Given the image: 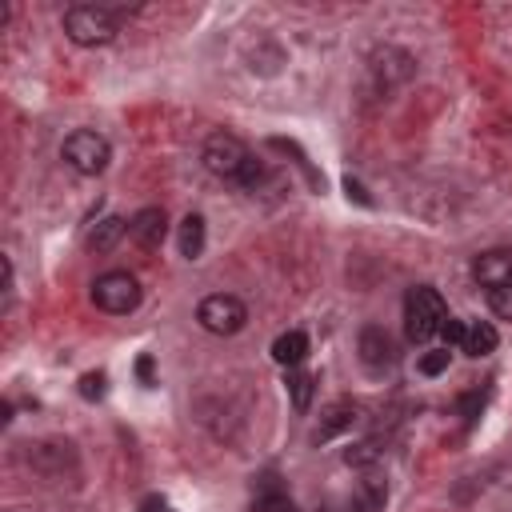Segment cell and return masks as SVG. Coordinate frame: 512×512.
I'll return each instance as SVG.
<instances>
[{
	"instance_id": "1",
	"label": "cell",
	"mask_w": 512,
	"mask_h": 512,
	"mask_svg": "<svg viewBox=\"0 0 512 512\" xmlns=\"http://www.w3.org/2000/svg\"><path fill=\"white\" fill-rule=\"evenodd\" d=\"M444 324H448L444 296L436 288H428V284L408 288V296H404V332H408V340L412 344H424V340L440 336Z\"/></svg>"
},
{
	"instance_id": "2",
	"label": "cell",
	"mask_w": 512,
	"mask_h": 512,
	"mask_svg": "<svg viewBox=\"0 0 512 512\" xmlns=\"http://www.w3.org/2000/svg\"><path fill=\"white\" fill-rule=\"evenodd\" d=\"M120 28V16L104 4H72L64 12V32L72 44L80 48H96V44H108Z\"/></svg>"
},
{
	"instance_id": "3",
	"label": "cell",
	"mask_w": 512,
	"mask_h": 512,
	"mask_svg": "<svg viewBox=\"0 0 512 512\" xmlns=\"http://www.w3.org/2000/svg\"><path fill=\"white\" fill-rule=\"evenodd\" d=\"M60 156H64V164L76 168L80 176H96V172L108 168L112 148H108V140H104L100 132H92V128H76V132L60 144Z\"/></svg>"
},
{
	"instance_id": "4",
	"label": "cell",
	"mask_w": 512,
	"mask_h": 512,
	"mask_svg": "<svg viewBox=\"0 0 512 512\" xmlns=\"http://www.w3.org/2000/svg\"><path fill=\"white\" fill-rule=\"evenodd\" d=\"M248 156H252V152H248L244 140L232 136V132H212V136L204 140V148H200L204 168H208L212 176H220V180H240Z\"/></svg>"
},
{
	"instance_id": "5",
	"label": "cell",
	"mask_w": 512,
	"mask_h": 512,
	"mask_svg": "<svg viewBox=\"0 0 512 512\" xmlns=\"http://www.w3.org/2000/svg\"><path fill=\"white\" fill-rule=\"evenodd\" d=\"M92 300H96V308H104L112 316H124V312H132L140 304V280L132 272H120V268L104 272L92 284Z\"/></svg>"
},
{
	"instance_id": "6",
	"label": "cell",
	"mask_w": 512,
	"mask_h": 512,
	"mask_svg": "<svg viewBox=\"0 0 512 512\" xmlns=\"http://www.w3.org/2000/svg\"><path fill=\"white\" fill-rule=\"evenodd\" d=\"M196 320H200L212 336H232V332H240V328L248 324V308H244L236 296L216 292V296H204V300H200Z\"/></svg>"
},
{
	"instance_id": "7",
	"label": "cell",
	"mask_w": 512,
	"mask_h": 512,
	"mask_svg": "<svg viewBox=\"0 0 512 512\" xmlns=\"http://www.w3.org/2000/svg\"><path fill=\"white\" fill-rule=\"evenodd\" d=\"M472 276L480 288H500L512 280V252L508 248H488L472 260Z\"/></svg>"
},
{
	"instance_id": "8",
	"label": "cell",
	"mask_w": 512,
	"mask_h": 512,
	"mask_svg": "<svg viewBox=\"0 0 512 512\" xmlns=\"http://www.w3.org/2000/svg\"><path fill=\"white\" fill-rule=\"evenodd\" d=\"M372 76H376L380 88H396L412 76V56L404 48H380L372 56Z\"/></svg>"
},
{
	"instance_id": "9",
	"label": "cell",
	"mask_w": 512,
	"mask_h": 512,
	"mask_svg": "<svg viewBox=\"0 0 512 512\" xmlns=\"http://www.w3.org/2000/svg\"><path fill=\"white\" fill-rule=\"evenodd\" d=\"M360 360H364L368 372H384V368L396 364V348H392V340H388L384 328L368 324V328L360 332Z\"/></svg>"
},
{
	"instance_id": "10",
	"label": "cell",
	"mask_w": 512,
	"mask_h": 512,
	"mask_svg": "<svg viewBox=\"0 0 512 512\" xmlns=\"http://www.w3.org/2000/svg\"><path fill=\"white\" fill-rule=\"evenodd\" d=\"M164 232H168L164 208H140V212L128 220V236H132L140 248H160V244H164Z\"/></svg>"
},
{
	"instance_id": "11",
	"label": "cell",
	"mask_w": 512,
	"mask_h": 512,
	"mask_svg": "<svg viewBox=\"0 0 512 512\" xmlns=\"http://www.w3.org/2000/svg\"><path fill=\"white\" fill-rule=\"evenodd\" d=\"M496 344H500V336H496V328L488 320H464L456 348L464 356H488V352H496Z\"/></svg>"
},
{
	"instance_id": "12",
	"label": "cell",
	"mask_w": 512,
	"mask_h": 512,
	"mask_svg": "<svg viewBox=\"0 0 512 512\" xmlns=\"http://www.w3.org/2000/svg\"><path fill=\"white\" fill-rule=\"evenodd\" d=\"M272 356H276V364H284V368H300L304 356H308V336H304L300 328L280 332L276 344H272Z\"/></svg>"
},
{
	"instance_id": "13",
	"label": "cell",
	"mask_w": 512,
	"mask_h": 512,
	"mask_svg": "<svg viewBox=\"0 0 512 512\" xmlns=\"http://www.w3.org/2000/svg\"><path fill=\"white\" fill-rule=\"evenodd\" d=\"M124 232H128V220L108 216V220H100V224H96V232L88 236V248H92V252H108Z\"/></svg>"
},
{
	"instance_id": "14",
	"label": "cell",
	"mask_w": 512,
	"mask_h": 512,
	"mask_svg": "<svg viewBox=\"0 0 512 512\" xmlns=\"http://www.w3.org/2000/svg\"><path fill=\"white\" fill-rule=\"evenodd\" d=\"M204 252V220L200 216H184L180 220V256L196 260Z\"/></svg>"
},
{
	"instance_id": "15",
	"label": "cell",
	"mask_w": 512,
	"mask_h": 512,
	"mask_svg": "<svg viewBox=\"0 0 512 512\" xmlns=\"http://www.w3.org/2000/svg\"><path fill=\"white\" fill-rule=\"evenodd\" d=\"M352 420H356V412H352V404H344V400H340V404H332V408L324 412V424L316 428V440H332V436H336L340 428H348Z\"/></svg>"
},
{
	"instance_id": "16",
	"label": "cell",
	"mask_w": 512,
	"mask_h": 512,
	"mask_svg": "<svg viewBox=\"0 0 512 512\" xmlns=\"http://www.w3.org/2000/svg\"><path fill=\"white\" fill-rule=\"evenodd\" d=\"M288 392H292V408L296 412H308V404H312V372L288 368Z\"/></svg>"
},
{
	"instance_id": "17",
	"label": "cell",
	"mask_w": 512,
	"mask_h": 512,
	"mask_svg": "<svg viewBox=\"0 0 512 512\" xmlns=\"http://www.w3.org/2000/svg\"><path fill=\"white\" fill-rule=\"evenodd\" d=\"M384 496H388V488H384V480H380V476H364V480H360V496H356V500H360V508H368V512H372V508H380V504H384Z\"/></svg>"
},
{
	"instance_id": "18",
	"label": "cell",
	"mask_w": 512,
	"mask_h": 512,
	"mask_svg": "<svg viewBox=\"0 0 512 512\" xmlns=\"http://www.w3.org/2000/svg\"><path fill=\"white\" fill-rule=\"evenodd\" d=\"M488 308H492L500 320H512V280L500 284V288H488Z\"/></svg>"
},
{
	"instance_id": "19",
	"label": "cell",
	"mask_w": 512,
	"mask_h": 512,
	"mask_svg": "<svg viewBox=\"0 0 512 512\" xmlns=\"http://www.w3.org/2000/svg\"><path fill=\"white\" fill-rule=\"evenodd\" d=\"M448 360H452L448 348H428V352L420 356V372H424V376H440V372L448 368Z\"/></svg>"
},
{
	"instance_id": "20",
	"label": "cell",
	"mask_w": 512,
	"mask_h": 512,
	"mask_svg": "<svg viewBox=\"0 0 512 512\" xmlns=\"http://www.w3.org/2000/svg\"><path fill=\"white\" fill-rule=\"evenodd\" d=\"M252 512H296V504H292L288 496H280V492H264V496L252 504Z\"/></svg>"
},
{
	"instance_id": "21",
	"label": "cell",
	"mask_w": 512,
	"mask_h": 512,
	"mask_svg": "<svg viewBox=\"0 0 512 512\" xmlns=\"http://www.w3.org/2000/svg\"><path fill=\"white\" fill-rule=\"evenodd\" d=\"M80 396H84V400H100V396H104V372L80 376Z\"/></svg>"
},
{
	"instance_id": "22",
	"label": "cell",
	"mask_w": 512,
	"mask_h": 512,
	"mask_svg": "<svg viewBox=\"0 0 512 512\" xmlns=\"http://www.w3.org/2000/svg\"><path fill=\"white\" fill-rule=\"evenodd\" d=\"M260 180H264V164H260L256 156H248V164H244V172H240V184H244V188H256Z\"/></svg>"
},
{
	"instance_id": "23",
	"label": "cell",
	"mask_w": 512,
	"mask_h": 512,
	"mask_svg": "<svg viewBox=\"0 0 512 512\" xmlns=\"http://www.w3.org/2000/svg\"><path fill=\"white\" fill-rule=\"evenodd\" d=\"M376 456H380V452H376V444H356V448H348V452H344V460H348V464H372Z\"/></svg>"
},
{
	"instance_id": "24",
	"label": "cell",
	"mask_w": 512,
	"mask_h": 512,
	"mask_svg": "<svg viewBox=\"0 0 512 512\" xmlns=\"http://www.w3.org/2000/svg\"><path fill=\"white\" fill-rule=\"evenodd\" d=\"M136 372H140V380H144V384H152V356H140Z\"/></svg>"
},
{
	"instance_id": "25",
	"label": "cell",
	"mask_w": 512,
	"mask_h": 512,
	"mask_svg": "<svg viewBox=\"0 0 512 512\" xmlns=\"http://www.w3.org/2000/svg\"><path fill=\"white\" fill-rule=\"evenodd\" d=\"M164 512H168V508H164Z\"/></svg>"
}]
</instances>
